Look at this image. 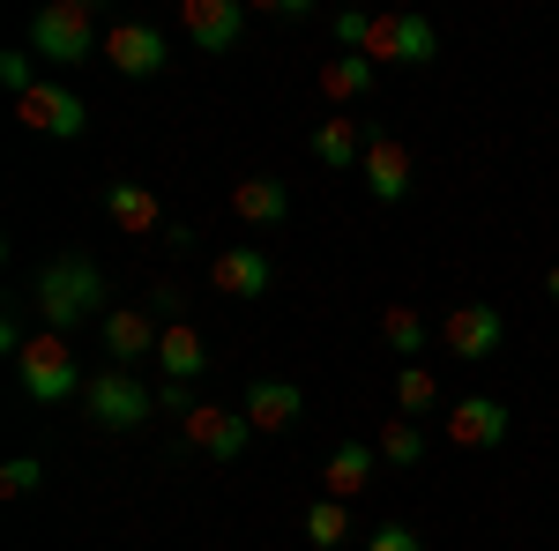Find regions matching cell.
Returning <instances> with one entry per match:
<instances>
[{"label": "cell", "mask_w": 559, "mask_h": 551, "mask_svg": "<svg viewBox=\"0 0 559 551\" xmlns=\"http://www.w3.org/2000/svg\"><path fill=\"white\" fill-rule=\"evenodd\" d=\"M432 410H440V381H432L426 366H403V373H395V418H432Z\"/></svg>", "instance_id": "23"}, {"label": "cell", "mask_w": 559, "mask_h": 551, "mask_svg": "<svg viewBox=\"0 0 559 551\" xmlns=\"http://www.w3.org/2000/svg\"><path fill=\"white\" fill-rule=\"evenodd\" d=\"M366 194H373V202H381V209H395V202H403V194H411V149H403V142H395V134H373V142H366Z\"/></svg>", "instance_id": "14"}, {"label": "cell", "mask_w": 559, "mask_h": 551, "mask_svg": "<svg viewBox=\"0 0 559 551\" xmlns=\"http://www.w3.org/2000/svg\"><path fill=\"white\" fill-rule=\"evenodd\" d=\"M97 336H105V358L134 373L142 358H157V336H165V321H157L150 306H112V313L97 321Z\"/></svg>", "instance_id": "9"}, {"label": "cell", "mask_w": 559, "mask_h": 551, "mask_svg": "<svg viewBox=\"0 0 559 551\" xmlns=\"http://www.w3.org/2000/svg\"><path fill=\"white\" fill-rule=\"evenodd\" d=\"M31 306H38L45 336H75L83 321H105L112 306H105V276H97V261L90 254H52L38 268V284H31Z\"/></svg>", "instance_id": "1"}, {"label": "cell", "mask_w": 559, "mask_h": 551, "mask_svg": "<svg viewBox=\"0 0 559 551\" xmlns=\"http://www.w3.org/2000/svg\"><path fill=\"white\" fill-rule=\"evenodd\" d=\"M373 60L366 52H336V60H321V97H336V105H358L366 89H373Z\"/></svg>", "instance_id": "21"}, {"label": "cell", "mask_w": 559, "mask_h": 551, "mask_svg": "<svg viewBox=\"0 0 559 551\" xmlns=\"http://www.w3.org/2000/svg\"><path fill=\"white\" fill-rule=\"evenodd\" d=\"M432 52H440V31H432L426 15H373V31H366V60L381 68V60H395V68H426Z\"/></svg>", "instance_id": "5"}, {"label": "cell", "mask_w": 559, "mask_h": 551, "mask_svg": "<svg viewBox=\"0 0 559 551\" xmlns=\"http://www.w3.org/2000/svg\"><path fill=\"white\" fill-rule=\"evenodd\" d=\"M38 484H45V463H38V455H8V469H0V492H8V500H31Z\"/></svg>", "instance_id": "26"}, {"label": "cell", "mask_w": 559, "mask_h": 551, "mask_svg": "<svg viewBox=\"0 0 559 551\" xmlns=\"http://www.w3.org/2000/svg\"><path fill=\"white\" fill-rule=\"evenodd\" d=\"M381 336H388L395 358H418L432 328H426V313H418V306H388V313H381Z\"/></svg>", "instance_id": "24"}, {"label": "cell", "mask_w": 559, "mask_h": 551, "mask_svg": "<svg viewBox=\"0 0 559 551\" xmlns=\"http://www.w3.org/2000/svg\"><path fill=\"white\" fill-rule=\"evenodd\" d=\"M105 216H112L128 239H150V231H165V202H157L142 179H105Z\"/></svg>", "instance_id": "15"}, {"label": "cell", "mask_w": 559, "mask_h": 551, "mask_svg": "<svg viewBox=\"0 0 559 551\" xmlns=\"http://www.w3.org/2000/svg\"><path fill=\"white\" fill-rule=\"evenodd\" d=\"M157 366H165V381H194L202 366H210V343L194 321H173L165 336H157Z\"/></svg>", "instance_id": "19"}, {"label": "cell", "mask_w": 559, "mask_h": 551, "mask_svg": "<svg viewBox=\"0 0 559 551\" xmlns=\"http://www.w3.org/2000/svg\"><path fill=\"white\" fill-rule=\"evenodd\" d=\"M366 142H373V134L336 112V120H321V128H313V157H321V165H336V171H350V165H366Z\"/></svg>", "instance_id": "20"}, {"label": "cell", "mask_w": 559, "mask_h": 551, "mask_svg": "<svg viewBox=\"0 0 559 551\" xmlns=\"http://www.w3.org/2000/svg\"><path fill=\"white\" fill-rule=\"evenodd\" d=\"M239 410H247V424H254V432H292V424H299V410H306V395L292 381H254Z\"/></svg>", "instance_id": "17"}, {"label": "cell", "mask_w": 559, "mask_h": 551, "mask_svg": "<svg viewBox=\"0 0 559 551\" xmlns=\"http://www.w3.org/2000/svg\"><path fill=\"white\" fill-rule=\"evenodd\" d=\"M31 52H38L45 68H90L105 52V31H97L90 0H52V8H38L31 15Z\"/></svg>", "instance_id": "2"}, {"label": "cell", "mask_w": 559, "mask_h": 551, "mask_svg": "<svg viewBox=\"0 0 559 551\" xmlns=\"http://www.w3.org/2000/svg\"><path fill=\"white\" fill-rule=\"evenodd\" d=\"M105 68L128 75V83L165 75V31L157 23H105Z\"/></svg>", "instance_id": "7"}, {"label": "cell", "mask_w": 559, "mask_h": 551, "mask_svg": "<svg viewBox=\"0 0 559 551\" xmlns=\"http://www.w3.org/2000/svg\"><path fill=\"white\" fill-rule=\"evenodd\" d=\"M350 537H358V529H350L344 500H313V507H306V544L313 551H344Z\"/></svg>", "instance_id": "22"}, {"label": "cell", "mask_w": 559, "mask_h": 551, "mask_svg": "<svg viewBox=\"0 0 559 551\" xmlns=\"http://www.w3.org/2000/svg\"><path fill=\"white\" fill-rule=\"evenodd\" d=\"M373 455H381V463H395V469H411L418 455H426V432H418L411 418H381V440H373Z\"/></svg>", "instance_id": "25"}, {"label": "cell", "mask_w": 559, "mask_h": 551, "mask_svg": "<svg viewBox=\"0 0 559 551\" xmlns=\"http://www.w3.org/2000/svg\"><path fill=\"white\" fill-rule=\"evenodd\" d=\"M545 298H552V306H559V261H552V268H545Z\"/></svg>", "instance_id": "29"}, {"label": "cell", "mask_w": 559, "mask_h": 551, "mask_svg": "<svg viewBox=\"0 0 559 551\" xmlns=\"http://www.w3.org/2000/svg\"><path fill=\"white\" fill-rule=\"evenodd\" d=\"M440 343L455 350V358H471V366H485L500 343H508V313L492 306V298H463L448 321H440Z\"/></svg>", "instance_id": "6"}, {"label": "cell", "mask_w": 559, "mask_h": 551, "mask_svg": "<svg viewBox=\"0 0 559 551\" xmlns=\"http://www.w3.org/2000/svg\"><path fill=\"white\" fill-rule=\"evenodd\" d=\"M15 120H23L31 134H52V142H75V134L90 128L83 97H75V89H60V83H38L31 97H15Z\"/></svg>", "instance_id": "10"}, {"label": "cell", "mask_w": 559, "mask_h": 551, "mask_svg": "<svg viewBox=\"0 0 559 551\" xmlns=\"http://www.w3.org/2000/svg\"><path fill=\"white\" fill-rule=\"evenodd\" d=\"M31 60H38V52H0V83L15 89V97H31V89H38V68H31Z\"/></svg>", "instance_id": "27"}, {"label": "cell", "mask_w": 559, "mask_h": 551, "mask_svg": "<svg viewBox=\"0 0 559 551\" xmlns=\"http://www.w3.org/2000/svg\"><path fill=\"white\" fill-rule=\"evenodd\" d=\"M440 432H448V447L485 455V447H500V440H508V403H500V395H463V403L440 418Z\"/></svg>", "instance_id": "11"}, {"label": "cell", "mask_w": 559, "mask_h": 551, "mask_svg": "<svg viewBox=\"0 0 559 551\" xmlns=\"http://www.w3.org/2000/svg\"><path fill=\"white\" fill-rule=\"evenodd\" d=\"M179 31L194 38V52H231L247 31V8L239 0H179Z\"/></svg>", "instance_id": "12"}, {"label": "cell", "mask_w": 559, "mask_h": 551, "mask_svg": "<svg viewBox=\"0 0 559 551\" xmlns=\"http://www.w3.org/2000/svg\"><path fill=\"white\" fill-rule=\"evenodd\" d=\"M366 551H426V537H418V529H403V522H381V529L366 537Z\"/></svg>", "instance_id": "28"}, {"label": "cell", "mask_w": 559, "mask_h": 551, "mask_svg": "<svg viewBox=\"0 0 559 551\" xmlns=\"http://www.w3.org/2000/svg\"><path fill=\"white\" fill-rule=\"evenodd\" d=\"M373 463H381V455H373V447H366V440H344V447H336V455H329V469H321V484H329V500H358V492H366V484H373Z\"/></svg>", "instance_id": "18"}, {"label": "cell", "mask_w": 559, "mask_h": 551, "mask_svg": "<svg viewBox=\"0 0 559 551\" xmlns=\"http://www.w3.org/2000/svg\"><path fill=\"white\" fill-rule=\"evenodd\" d=\"M179 432H187V447H194V455H210V463H239V455L254 447L247 410H216V403H202L194 418H179Z\"/></svg>", "instance_id": "8"}, {"label": "cell", "mask_w": 559, "mask_h": 551, "mask_svg": "<svg viewBox=\"0 0 559 551\" xmlns=\"http://www.w3.org/2000/svg\"><path fill=\"white\" fill-rule=\"evenodd\" d=\"M15 387H23V403H38V410H52V403H68V395H83V358L68 350V336H31L23 343V358H15Z\"/></svg>", "instance_id": "3"}, {"label": "cell", "mask_w": 559, "mask_h": 551, "mask_svg": "<svg viewBox=\"0 0 559 551\" xmlns=\"http://www.w3.org/2000/svg\"><path fill=\"white\" fill-rule=\"evenodd\" d=\"M210 284H216V298H269L276 268H269L261 247H224V254L210 261Z\"/></svg>", "instance_id": "13"}, {"label": "cell", "mask_w": 559, "mask_h": 551, "mask_svg": "<svg viewBox=\"0 0 559 551\" xmlns=\"http://www.w3.org/2000/svg\"><path fill=\"white\" fill-rule=\"evenodd\" d=\"M83 410L97 432H134V424L157 418V387L142 381V373H128V366H105V373H90Z\"/></svg>", "instance_id": "4"}, {"label": "cell", "mask_w": 559, "mask_h": 551, "mask_svg": "<svg viewBox=\"0 0 559 551\" xmlns=\"http://www.w3.org/2000/svg\"><path fill=\"white\" fill-rule=\"evenodd\" d=\"M231 216H239V224H254V231H269V224H284V216H292V187H284V179H269V171H254V179H239V187H231Z\"/></svg>", "instance_id": "16"}]
</instances>
